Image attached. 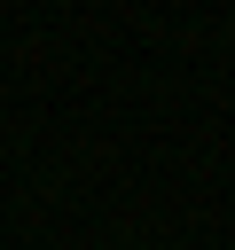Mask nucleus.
Wrapping results in <instances>:
<instances>
[]
</instances>
